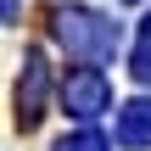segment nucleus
<instances>
[{"label":"nucleus","mask_w":151,"mask_h":151,"mask_svg":"<svg viewBox=\"0 0 151 151\" xmlns=\"http://www.w3.org/2000/svg\"><path fill=\"white\" fill-rule=\"evenodd\" d=\"M56 39H62L73 56H112L118 28L101 22L95 11H62V17H56Z\"/></svg>","instance_id":"obj_1"},{"label":"nucleus","mask_w":151,"mask_h":151,"mask_svg":"<svg viewBox=\"0 0 151 151\" xmlns=\"http://www.w3.org/2000/svg\"><path fill=\"white\" fill-rule=\"evenodd\" d=\"M62 101H67V112H78V118H101V112L112 106V84H106L95 67H78V73H67Z\"/></svg>","instance_id":"obj_2"},{"label":"nucleus","mask_w":151,"mask_h":151,"mask_svg":"<svg viewBox=\"0 0 151 151\" xmlns=\"http://www.w3.org/2000/svg\"><path fill=\"white\" fill-rule=\"evenodd\" d=\"M45 84H50V73H45V56L34 50V56L22 62V84H17V123H22V129L39 123V112H45Z\"/></svg>","instance_id":"obj_3"},{"label":"nucleus","mask_w":151,"mask_h":151,"mask_svg":"<svg viewBox=\"0 0 151 151\" xmlns=\"http://www.w3.org/2000/svg\"><path fill=\"white\" fill-rule=\"evenodd\" d=\"M118 140L123 146H151V101H129L118 112Z\"/></svg>","instance_id":"obj_4"},{"label":"nucleus","mask_w":151,"mask_h":151,"mask_svg":"<svg viewBox=\"0 0 151 151\" xmlns=\"http://www.w3.org/2000/svg\"><path fill=\"white\" fill-rule=\"evenodd\" d=\"M134 78L151 84V17H146V28H140V39H134Z\"/></svg>","instance_id":"obj_5"},{"label":"nucleus","mask_w":151,"mask_h":151,"mask_svg":"<svg viewBox=\"0 0 151 151\" xmlns=\"http://www.w3.org/2000/svg\"><path fill=\"white\" fill-rule=\"evenodd\" d=\"M56 151H106V140H101L95 129H78V134H67Z\"/></svg>","instance_id":"obj_6"},{"label":"nucleus","mask_w":151,"mask_h":151,"mask_svg":"<svg viewBox=\"0 0 151 151\" xmlns=\"http://www.w3.org/2000/svg\"><path fill=\"white\" fill-rule=\"evenodd\" d=\"M6 22H17V0H6Z\"/></svg>","instance_id":"obj_7"},{"label":"nucleus","mask_w":151,"mask_h":151,"mask_svg":"<svg viewBox=\"0 0 151 151\" xmlns=\"http://www.w3.org/2000/svg\"><path fill=\"white\" fill-rule=\"evenodd\" d=\"M129 6H140V0H129Z\"/></svg>","instance_id":"obj_8"}]
</instances>
